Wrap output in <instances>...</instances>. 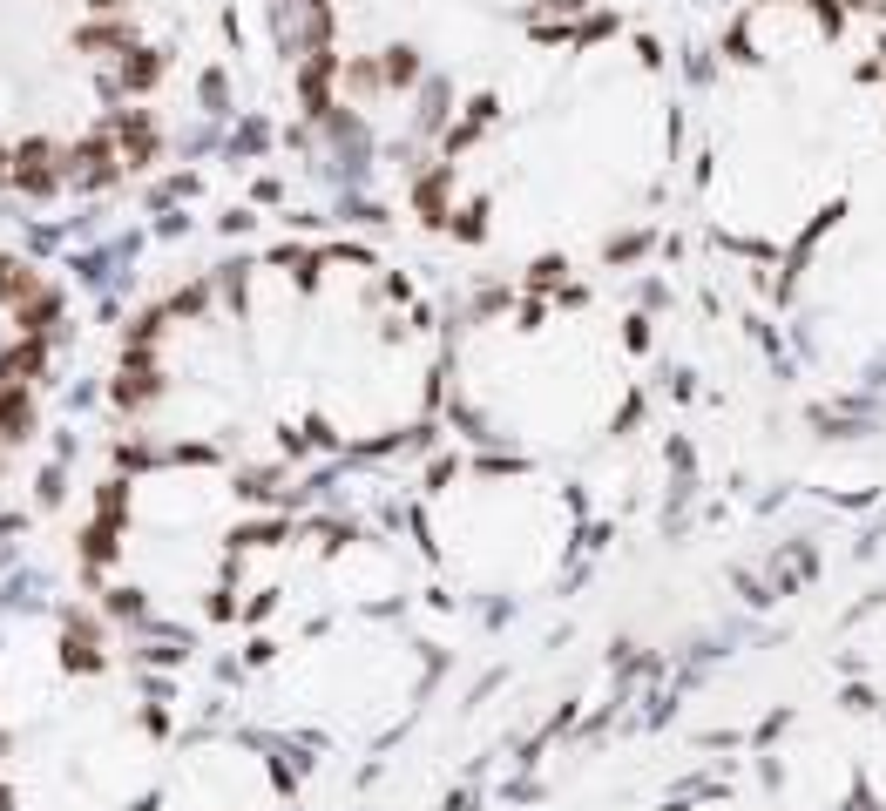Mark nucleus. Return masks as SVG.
I'll return each instance as SVG.
<instances>
[{"mask_svg":"<svg viewBox=\"0 0 886 811\" xmlns=\"http://www.w3.org/2000/svg\"><path fill=\"white\" fill-rule=\"evenodd\" d=\"M68 352V298L21 244L0 237V467L34 440Z\"/></svg>","mask_w":886,"mask_h":811,"instance_id":"39448f33","label":"nucleus"},{"mask_svg":"<svg viewBox=\"0 0 886 811\" xmlns=\"http://www.w3.org/2000/svg\"><path fill=\"white\" fill-rule=\"evenodd\" d=\"M149 0H0V196H88L163 156Z\"/></svg>","mask_w":886,"mask_h":811,"instance_id":"f03ea898","label":"nucleus"},{"mask_svg":"<svg viewBox=\"0 0 886 811\" xmlns=\"http://www.w3.org/2000/svg\"><path fill=\"white\" fill-rule=\"evenodd\" d=\"M170 710L102 616L34 609L0 629V811H102L156 791Z\"/></svg>","mask_w":886,"mask_h":811,"instance_id":"7ed1b4c3","label":"nucleus"},{"mask_svg":"<svg viewBox=\"0 0 886 811\" xmlns=\"http://www.w3.org/2000/svg\"><path fill=\"white\" fill-rule=\"evenodd\" d=\"M427 318L359 251L224 257L170 284L115 352L109 406L143 453L278 474L413 426Z\"/></svg>","mask_w":886,"mask_h":811,"instance_id":"f257e3e1","label":"nucleus"},{"mask_svg":"<svg viewBox=\"0 0 886 811\" xmlns=\"http://www.w3.org/2000/svg\"><path fill=\"white\" fill-rule=\"evenodd\" d=\"M251 480L210 467V460H176L143 453L129 474H115L95 494V514L82 528V568L88 588L115 616L156 622V629H203L237 609V575L264 528L244 521Z\"/></svg>","mask_w":886,"mask_h":811,"instance_id":"20e7f679","label":"nucleus"}]
</instances>
